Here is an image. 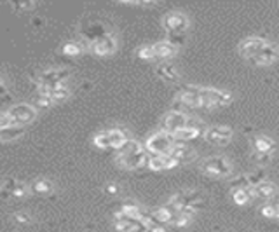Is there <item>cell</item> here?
Returning a JSON list of instances; mask_svg holds the SVG:
<instances>
[{"instance_id": "1", "label": "cell", "mask_w": 279, "mask_h": 232, "mask_svg": "<svg viewBox=\"0 0 279 232\" xmlns=\"http://www.w3.org/2000/svg\"><path fill=\"white\" fill-rule=\"evenodd\" d=\"M199 100H201V108H218V107H225V105H231L232 94L220 89H213V87H201Z\"/></svg>"}, {"instance_id": "2", "label": "cell", "mask_w": 279, "mask_h": 232, "mask_svg": "<svg viewBox=\"0 0 279 232\" xmlns=\"http://www.w3.org/2000/svg\"><path fill=\"white\" fill-rule=\"evenodd\" d=\"M175 145V140L169 133L166 131H157L154 135H150L145 142L143 149L147 154H155V156H162V154H169V150Z\"/></svg>"}, {"instance_id": "3", "label": "cell", "mask_w": 279, "mask_h": 232, "mask_svg": "<svg viewBox=\"0 0 279 232\" xmlns=\"http://www.w3.org/2000/svg\"><path fill=\"white\" fill-rule=\"evenodd\" d=\"M7 115L16 126H26L37 117V110L30 103H17L7 110Z\"/></svg>"}, {"instance_id": "4", "label": "cell", "mask_w": 279, "mask_h": 232, "mask_svg": "<svg viewBox=\"0 0 279 232\" xmlns=\"http://www.w3.org/2000/svg\"><path fill=\"white\" fill-rule=\"evenodd\" d=\"M203 171L206 175H211V177L224 178V177H229V175H231L232 168H231V163H229L225 157L215 156V157H208V159L204 161Z\"/></svg>"}, {"instance_id": "5", "label": "cell", "mask_w": 279, "mask_h": 232, "mask_svg": "<svg viewBox=\"0 0 279 232\" xmlns=\"http://www.w3.org/2000/svg\"><path fill=\"white\" fill-rule=\"evenodd\" d=\"M199 89L197 86H183V89L178 93L176 100L183 105V108L187 110H196L201 108V100H199Z\"/></svg>"}, {"instance_id": "6", "label": "cell", "mask_w": 279, "mask_h": 232, "mask_svg": "<svg viewBox=\"0 0 279 232\" xmlns=\"http://www.w3.org/2000/svg\"><path fill=\"white\" fill-rule=\"evenodd\" d=\"M117 164L124 170H138L141 166H147V152L141 149L135 154H119Z\"/></svg>"}, {"instance_id": "7", "label": "cell", "mask_w": 279, "mask_h": 232, "mask_svg": "<svg viewBox=\"0 0 279 232\" xmlns=\"http://www.w3.org/2000/svg\"><path fill=\"white\" fill-rule=\"evenodd\" d=\"M117 49V42H115V37L110 33H107L105 37L98 38V40L91 42L89 44V51L96 56H108Z\"/></svg>"}, {"instance_id": "8", "label": "cell", "mask_w": 279, "mask_h": 232, "mask_svg": "<svg viewBox=\"0 0 279 232\" xmlns=\"http://www.w3.org/2000/svg\"><path fill=\"white\" fill-rule=\"evenodd\" d=\"M187 121H189V115L187 114H182V112H168V115L162 119V124H161L162 129L161 131H166V133L171 135V133L185 128Z\"/></svg>"}, {"instance_id": "9", "label": "cell", "mask_w": 279, "mask_h": 232, "mask_svg": "<svg viewBox=\"0 0 279 232\" xmlns=\"http://www.w3.org/2000/svg\"><path fill=\"white\" fill-rule=\"evenodd\" d=\"M162 24H164V28L168 30V33L169 31H175V33H185L187 26H189V19H187V16L182 12H169L164 16Z\"/></svg>"}, {"instance_id": "10", "label": "cell", "mask_w": 279, "mask_h": 232, "mask_svg": "<svg viewBox=\"0 0 279 232\" xmlns=\"http://www.w3.org/2000/svg\"><path fill=\"white\" fill-rule=\"evenodd\" d=\"M269 44V42L266 40V38L262 37H250V38H245V40L239 44V52H241L243 58L250 59L252 56L259 54L260 51H262L266 45Z\"/></svg>"}, {"instance_id": "11", "label": "cell", "mask_w": 279, "mask_h": 232, "mask_svg": "<svg viewBox=\"0 0 279 232\" xmlns=\"http://www.w3.org/2000/svg\"><path fill=\"white\" fill-rule=\"evenodd\" d=\"M68 75L70 73L66 68H49L45 72H42L35 82L42 84V86H54V84L65 82L68 79Z\"/></svg>"}, {"instance_id": "12", "label": "cell", "mask_w": 279, "mask_h": 232, "mask_svg": "<svg viewBox=\"0 0 279 232\" xmlns=\"http://www.w3.org/2000/svg\"><path fill=\"white\" fill-rule=\"evenodd\" d=\"M147 166L154 171H162V170H171L176 168L175 159L168 156V154H162V156H155V154H147Z\"/></svg>"}, {"instance_id": "13", "label": "cell", "mask_w": 279, "mask_h": 232, "mask_svg": "<svg viewBox=\"0 0 279 232\" xmlns=\"http://www.w3.org/2000/svg\"><path fill=\"white\" fill-rule=\"evenodd\" d=\"M168 156L171 157V159H175L176 164H183V163L192 161L194 157H196V154H194V150L190 149V147H187L185 143H175L173 149L169 150Z\"/></svg>"}, {"instance_id": "14", "label": "cell", "mask_w": 279, "mask_h": 232, "mask_svg": "<svg viewBox=\"0 0 279 232\" xmlns=\"http://www.w3.org/2000/svg\"><path fill=\"white\" fill-rule=\"evenodd\" d=\"M197 201H201V196L197 194L196 191L178 192V194L171 196V199H169V203H171V205H175L178 210L187 208V206H192L194 203H197Z\"/></svg>"}, {"instance_id": "15", "label": "cell", "mask_w": 279, "mask_h": 232, "mask_svg": "<svg viewBox=\"0 0 279 232\" xmlns=\"http://www.w3.org/2000/svg\"><path fill=\"white\" fill-rule=\"evenodd\" d=\"M252 145H253V150L255 152H260V154H273L274 150H276V143H274L273 138H269V136H255V138L252 140Z\"/></svg>"}, {"instance_id": "16", "label": "cell", "mask_w": 279, "mask_h": 232, "mask_svg": "<svg viewBox=\"0 0 279 232\" xmlns=\"http://www.w3.org/2000/svg\"><path fill=\"white\" fill-rule=\"evenodd\" d=\"M250 189H252L253 198H260V199H271L276 194V185L269 180L262 182V184H259L257 187H250Z\"/></svg>"}, {"instance_id": "17", "label": "cell", "mask_w": 279, "mask_h": 232, "mask_svg": "<svg viewBox=\"0 0 279 232\" xmlns=\"http://www.w3.org/2000/svg\"><path fill=\"white\" fill-rule=\"evenodd\" d=\"M155 72H157V75L161 77L162 80H166V82H178L180 80L178 70H176L171 63H161Z\"/></svg>"}, {"instance_id": "18", "label": "cell", "mask_w": 279, "mask_h": 232, "mask_svg": "<svg viewBox=\"0 0 279 232\" xmlns=\"http://www.w3.org/2000/svg\"><path fill=\"white\" fill-rule=\"evenodd\" d=\"M28 191H31L33 194H37V196H47L54 191V185H52V182L45 180V178H40V180H35L33 184L30 185Z\"/></svg>"}, {"instance_id": "19", "label": "cell", "mask_w": 279, "mask_h": 232, "mask_svg": "<svg viewBox=\"0 0 279 232\" xmlns=\"http://www.w3.org/2000/svg\"><path fill=\"white\" fill-rule=\"evenodd\" d=\"M107 135H108V145H110V149H115V150L121 149L126 140H128V136L121 129H108Z\"/></svg>"}, {"instance_id": "20", "label": "cell", "mask_w": 279, "mask_h": 232, "mask_svg": "<svg viewBox=\"0 0 279 232\" xmlns=\"http://www.w3.org/2000/svg\"><path fill=\"white\" fill-rule=\"evenodd\" d=\"M23 135H24V126H9V128L0 129V140H2V142L17 140Z\"/></svg>"}, {"instance_id": "21", "label": "cell", "mask_w": 279, "mask_h": 232, "mask_svg": "<svg viewBox=\"0 0 279 232\" xmlns=\"http://www.w3.org/2000/svg\"><path fill=\"white\" fill-rule=\"evenodd\" d=\"M154 47V52H155V58H171V56L176 54V51L178 49L173 47L171 44H168L166 40L162 42H157L155 45H152Z\"/></svg>"}, {"instance_id": "22", "label": "cell", "mask_w": 279, "mask_h": 232, "mask_svg": "<svg viewBox=\"0 0 279 232\" xmlns=\"http://www.w3.org/2000/svg\"><path fill=\"white\" fill-rule=\"evenodd\" d=\"M171 136H173V140H175V143H185L187 140H192V138H196V136H201V135L194 128H189V126H185V128H182V129H178V131L171 133Z\"/></svg>"}, {"instance_id": "23", "label": "cell", "mask_w": 279, "mask_h": 232, "mask_svg": "<svg viewBox=\"0 0 279 232\" xmlns=\"http://www.w3.org/2000/svg\"><path fill=\"white\" fill-rule=\"evenodd\" d=\"M119 212H121L122 215L126 217V219L140 220V222H141V212H143V208L136 206L135 203H124V205H122V208L119 210Z\"/></svg>"}, {"instance_id": "24", "label": "cell", "mask_w": 279, "mask_h": 232, "mask_svg": "<svg viewBox=\"0 0 279 232\" xmlns=\"http://www.w3.org/2000/svg\"><path fill=\"white\" fill-rule=\"evenodd\" d=\"M210 135L217 136V138H222V140H227V142H231L232 135H234V129L231 128V126H211V128L206 129Z\"/></svg>"}, {"instance_id": "25", "label": "cell", "mask_w": 279, "mask_h": 232, "mask_svg": "<svg viewBox=\"0 0 279 232\" xmlns=\"http://www.w3.org/2000/svg\"><path fill=\"white\" fill-rule=\"evenodd\" d=\"M232 198H234V203L239 206H245L248 205L250 201L253 199L252 196V189H243V191H232Z\"/></svg>"}, {"instance_id": "26", "label": "cell", "mask_w": 279, "mask_h": 232, "mask_svg": "<svg viewBox=\"0 0 279 232\" xmlns=\"http://www.w3.org/2000/svg\"><path fill=\"white\" fill-rule=\"evenodd\" d=\"M246 180H248L250 187H257L259 184H262V182L267 180L266 171H264L262 168H259V170H255V171H252L250 175H246Z\"/></svg>"}, {"instance_id": "27", "label": "cell", "mask_w": 279, "mask_h": 232, "mask_svg": "<svg viewBox=\"0 0 279 232\" xmlns=\"http://www.w3.org/2000/svg\"><path fill=\"white\" fill-rule=\"evenodd\" d=\"M84 51V47L79 44V42H66L65 45H63V54L65 56H73V58H77V56H80Z\"/></svg>"}, {"instance_id": "28", "label": "cell", "mask_w": 279, "mask_h": 232, "mask_svg": "<svg viewBox=\"0 0 279 232\" xmlns=\"http://www.w3.org/2000/svg\"><path fill=\"white\" fill-rule=\"evenodd\" d=\"M141 149H143V145H140L136 140H126L124 145L119 149V154H135L140 152Z\"/></svg>"}, {"instance_id": "29", "label": "cell", "mask_w": 279, "mask_h": 232, "mask_svg": "<svg viewBox=\"0 0 279 232\" xmlns=\"http://www.w3.org/2000/svg\"><path fill=\"white\" fill-rule=\"evenodd\" d=\"M185 37H187L185 33H175V31H169L168 37H166V42H168V44H171L173 47L178 49L180 45H183V42H185Z\"/></svg>"}, {"instance_id": "30", "label": "cell", "mask_w": 279, "mask_h": 232, "mask_svg": "<svg viewBox=\"0 0 279 232\" xmlns=\"http://www.w3.org/2000/svg\"><path fill=\"white\" fill-rule=\"evenodd\" d=\"M52 107V101L49 96H44V94H37L33 100V108L37 110V108H49Z\"/></svg>"}, {"instance_id": "31", "label": "cell", "mask_w": 279, "mask_h": 232, "mask_svg": "<svg viewBox=\"0 0 279 232\" xmlns=\"http://www.w3.org/2000/svg\"><path fill=\"white\" fill-rule=\"evenodd\" d=\"M231 189L232 191H243V189H248V180H246V175H241V177H236L234 180L231 182Z\"/></svg>"}, {"instance_id": "32", "label": "cell", "mask_w": 279, "mask_h": 232, "mask_svg": "<svg viewBox=\"0 0 279 232\" xmlns=\"http://www.w3.org/2000/svg\"><path fill=\"white\" fill-rule=\"evenodd\" d=\"M271 159H273V154H260V152L253 154V161H255V164L259 168L267 166V164L271 163Z\"/></svg>"}, {"instance_id": "33", "label": "cell", "mask_w": 279, "mask_h": 232, "mask_svg": "<svg viewBox=\"0 0 279 232\" xmlns=\"http://www.w3.org/2000/svg\"><path fill=\"white\" fill-rule=\"evenodd\" d=\"M93 143L96 147H100V149H110V145H108V135H107V131L98 133V135L93 138Z\"/></svg>"}, {"instance_id": "34", "label": "cell", "mask_w": 279, "mask_h": 232, "mask_svg": "<svg viewBox=\"0 0 279 232\" xmlns=\"http://www.w3.org/2000/svg\"><path fill=\"white\" fill-rule=\"evenodd\" d=\"M136 54H138V58L141 59H155V52L152 45H143V47H140L138 51H136Z\"/></svg>"}, {"instance_id": "35", "label": "cell", "mask_w": 279, "mask_h": 232, "mask_svg": "<svg viewBox=\"0 0 279 232\" xmlns=\"http://www.w3.org/2000/svg\"><path fill=\"white\" fill-rule=\"evenodd\" d=\"M262 215L267 219H278V205L276 203H271V205L262 206Z\"/></svg>"}, {"instance_id": "36", "label": "cell", "mask_w": 279, "mask_h": 232, "mask_svg": "<svg viewBox=\"0 0 279 232\" xmlns=\"http://www.w3.org/2000/svg\"><path fill=\"white\" fill-rule=\"evenodd\" d=\"M26 194H28V185H24V184H21V182H17L16 187H14V191H12V194H10V196H14V198H24Z\"/></svg>"}, {"instance_id": "37", "label": "cell", "mask_w": 279, "mask_h": 232, "mask_svg": "<svg viewBox=\"0 0 279 232\" xmlns=\"http://www.w3.org/2000/svg\"><path fill=\"white\" fill-rule=\"evenodd\" d=\"M189 224H190V220L185 219V217H182L180 213H176V215L173 217V220H171V226H175V227H187Z\"/></svg>"}, {"instance_id": "38", "label": "cell", "mask_w": 279, "mask_h": 232, "mask_svg": "<svg viewBox=\"0 0 279 232\" xmlns=\"http://www.w3.org/2000/svg\"><path fill=\"white\" fill-rule=\"evenodd\" d=\"M9 126H16V124L10 121V117L7 115V112H0V129L9 128Z\"/></svg>"}, {"instance_id": "39", "label": "cell", "mask_w": 279, "mask_h": 232, "mask_svg": "<svg viewBox=\"0 0 279 232\" xmlns=\"http://www.w3.org/2000/svg\"><path fill=\"white\" fill-rule=\"evenodd\" d=\"M10 5H12V9H16V10H28V9L37 7V3L35 2H23V3H10Z\"/></svg>"}, {"instance_id": "40", "label": "cell", "mask_w": 279, "mask_h": 232, "mask_svg": "<svg viewBox=\"0 0 279 232\" xmlns=\"http://www.w3.org/2000/svg\"><path fill=\"white\" fill-rule=\"evenodd\" d=\"M180 215H182V217H185V219H189V220H192V217H196V210H194V208H190V206H187V208H182V210H180Z\"/></svg>"}, {"instance_id": "41", "label": "cell", "mask_w": 279, "mask_h": 232, "mask_svg": "<svg viewBox=\"0 0 279 232\" xmlns=\"http://www.w3.org/2000/svg\"><path fill=\"white\" fill-rule=\"evenodd\" d=\"M14 219H16L17 224H30L31 222V217L26 215V213H16Z\"/></svg>"}, {"instance_id": "42", "label": "cell", "mask_w": 279, "mask_h": 232, "mask_svg": "<svg viewBox=\"0 0 279 232\" xmlns=\"http://www.w3.org/2000/svg\"><path fill=\"white\" fill-rule=\"evenodd\" d=\"M148 227V232H168V226H162V224H150Z\"/></svg>"}, {"instance_id": "43", "label": "cell", "mask_w": 279, "mask_h": 232, "mask_svg": "<svg viewBox=\"0 0 279 232\" xmlns=\"http://www.w3.org/2000/svg\"><path fill=\"white\" fill-rule=\"evenodd\" d=\"M3 96H9V91H7V86L5 84H0V98H3Z\"/></svg>"}, {"instance_id": "44", "label": "cell", "mask_w": 279, "mask_h": 232, "mask_svg": "<svg viewBox=\"0 0 279 232\" xmlns=\"http://www.w3.org/2000/svg\"><path fill=\"white\" fill-rule=\"evenodd\" d=\"M117 191H119V187H117L115 184H110V185L107 187V192H108V194H117Z\"/></svg>"}, {"instance_id": "45", "label": "cell", "mask_w": 279, "mask_h": 232, "mask_svg": "<svg viewBox=\"0 0 279 232\" xmlns=\"http://www.w3.org/2000/svg\"><path fill=\"white\" fill-rule=\"evenodd\" d=\"M0 84H2V79H0Z\"/></svg>"}]
</instances>
